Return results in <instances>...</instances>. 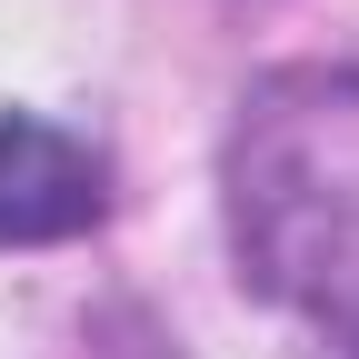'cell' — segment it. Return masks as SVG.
Returning a JSON list of instances; mask_svg holds the SVG:
<instances>
[{
    "label": "cell",
    "mask_w": 359,
    "mask_h": 359,
    "mask_svg": "<svg viewBox=\"0 0 359 359\" xmlns=\"http://www.w3.org/2000/svg\"><path fill=\"white\" fill-rule=\"evenodd\" d=\"M110 210V170L90 140L50 120H0V250H50L100 230Z\"/></svg>",
    "instance_id": "cell-2"
},
{
    "label": "cell",
    "mask_w": 359,
    "mask_h": 359,
    "mask_svg": "<svg viewBox=\"0 0 359 359\" xmlns=\"http://www.w3.org/2000/svg\"><path fill=\"white\" fill-rule=\"evenodd\" d=\"M230 240L240 269L320 320L359 330V80L280 70L230 130Z\"/></svg>",
    "instance_id": "cell-1"
}]
</instances>
